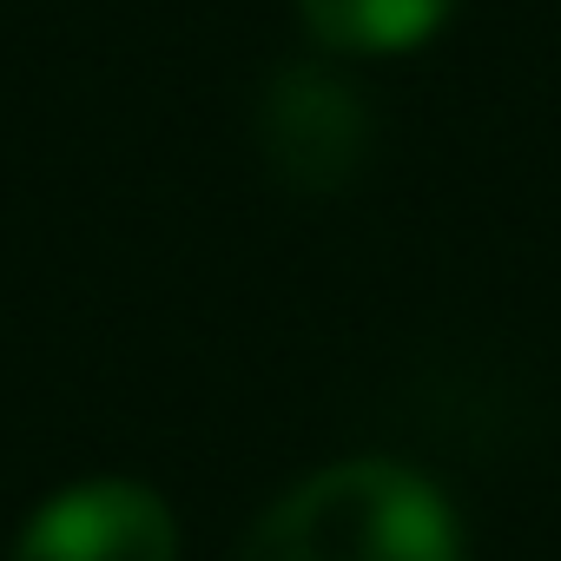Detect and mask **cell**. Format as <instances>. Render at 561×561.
Instances as JSON below:
<instances>
[{"instance_id":"obj_1","label":"cell","mask_w":561,"mask_h":561,"mask_svg":"<svg viewBox=\"0 0 561 561\" xmlns=\"http://www.w3.org/2000/svg\"><path fill=\"white\" fill-rule=\"evenodd\" d=\"M238 561H462V528L430 476L364 456L285 489Z\"/></svg>"},{"instance_id":"obj_2","label":"cell","mask_w":561,"mask_h":561,"mask_svg":"<svg viewBox=\"0 0 561 561\" xmlns=\"http://www.w3.org/2000/svg\"><path fill=\"white\" fill-rule=\"evenodd\" d=\"M264 159L305 192H344L370 152V106L357 80L324 67H285L257 106Z\"/></svg>"},{"instance_id":"obj_3","label":"cell","mask_w":561,"mask_h":561,"mask_svg":"<svg viewBox=\"0 0 561 561\" xmlns=\"http://www.w3.org/2000/svg\"><path fill=\"white\" fill-rule=\"evenodd\" d=\"M14 561H179V522L146 482H73L34 508Z\"/></svg>"},{"instance_id":"obj_4","label":"cell","mask_w":561,"mask_h":561,"mask_svg":"<svg viewBox=\"0 0 561 561\" xmlns=\"http://www.w3.org/2000/svg\"><path fill=\"white\" fill-rule=\"evenodd\" d=\"M456 0H298L305 27L337 54H410L423 47Z\"/></svg>"}]
</instances>
